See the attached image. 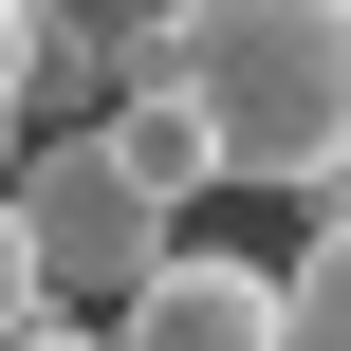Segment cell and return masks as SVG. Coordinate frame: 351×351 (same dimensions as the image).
I'll return each mask as SVG.
<instances>
[{
    "instance_id": "cell-1",
    "label": "cell",
    "mask_w": 351,
    "mask_h": 351,
    "mask_svg": "<svg viewBox=\"0 0 351 351\" xmlns=\"http://www.w3.org/2000/svg\"><path fill=\"white\" fill-rule=\"evenodd\" d=\"M130 74L185 93V130L241 185H333L351 148V0H148Z\"/></svg>"
},
{
    "instance_id": "cell-2",
    "label": "cell",
    "mask_w": 351,
    "mask_h": 351,
    "mask_svg": "<svg viewBox=\"0 0 351 351\" xmlns=\"http://www.w3.org/2000/svg\"><path fill=\"white\" fill-rule=\"evenodd\" d=\"M0 204H19V241H37V296H56V315H111V296L167 259V185H148L111 130L19 148V185H0Z\"/></svg>"
},
{
    "instance_id": "cell-3",
    "label": "cell",
    "mask_w": 351,
    "mask_h": 351,
    "mask_svg": "<svg viewBox=\"0 0 351 351\" xmlns=\"http://www.w3.org/2000/svg\"><path fill=\"white\" fill-rule=\"evenodd\" d=\"M111 351H296V333H278V259L167 241V259L111 296Z\"/></svg>"
},
{
    "instance_id": "cell-4",
    "label": "cell",
    "mask_w": 351,
    "mask_h": 351,
    "mask_svg": "<svg viewBox=\"0 0 351 351\" xmlns=\"http://www.w3.org/2000/svg\"><path fill=\"white\" fill-rule=\"evenodd\" d=\"M278 333H296V351H351V204L296 241V278H278Z\"/></svg>"
},
{
    "instance_id": "cell-5",
    "label": "cell",
    "mask_w": 351,
    "mask_h": 351,
    "mask_svg": "<svg viewBox=\"0 0 351 351\" xmlns=\"http://www.w3.org/2000/svg\"><path fill=\"white\" fill-rule=\"evenodd\" d=\"M37 111V0H0V130Z\"/></svg>"
},
{
    "instance_id": "cell-6",
    "label": "cell",
    "mask_w": 351,
    "mask_h": 351,
    "mask_svg": "<svg viewBox=\"0 0 351 351\" xmlns=\"http://www.w3.org/2000/svg\"><path fill=\"white\" fill-rule=\"evenodd\" d=\"M19 315H56V296H37V241H19V204H0V333H19Z\"/></svg>"
},
{
    "instance_id": "cell-7",
    "label": "cell",
    "mask_w": 351,
    "mask_h": 351,
    "mask_svg": "<svg viewBox=\"0 0 351 351\" xmlns=\"http://www.w3.org/2000/svg\"><path fill=\"white\" fill-rule=\"evenodd\" d=\"M0 351H111V315H19Z\"/></svg>"
}]
</instances>
